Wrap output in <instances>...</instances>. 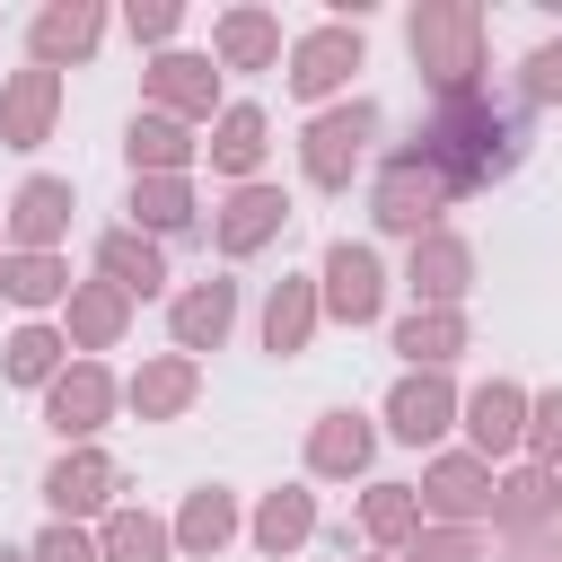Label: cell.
<instances>
[{"label":"cell","instance_id":"cell-1","mask_svg":"<svg viewBox=\"0 0 562 562\" xmlns=\"http://www.w3.org/2000/svg\"><path fill=\"white\" fill-rule=\"evenodd\" d=\"M439 176H448V193H483L492 176H509L518 158H527V114L518 105H501V97H439V114L422 123V140H413Z\"/></svg>","mask_w":562,"mask_h":562},{"label":"cell","instance_id":"cell-2","mask_svg":"<svg viewBox=\"0 0 562 562\" xmlns=\"http://www.w3.org/2000/svg\"><path fill=\"white\" fill-rule=\"evenodd\" d=\"M413 70L430 79V97H474L483 88V9L474 0H422L404 18Z\"/></svg>","mask_w":562,"mask_h":562},{"label":"cell","instance_id":"cell-3","mask_svg":"<svg viewBox=\"0 0 562 562\" xmlns=\"http://www.w3.org/2000/svg\"><path fill=\"white\" fill-rule=\"evenodd\" d=\"M448 202H457V193H448V176H439V167H430L422 149H395V158L378 167V193H369V220H378L386 237H430Z\"/></svg>","mask_w":562,"mask_h":562},{"label":"cell","instance_id":"cell-4","mask_svg":"<svg viewBox=\"0 0 562 562\" xmlns=\"http://www.w3.org/2000/svg\"><path fill=\"white\" fill-rule=\"evenodd\" d=\"M369 140H378V105H369V97L325 105V114L299 132V167H307V184H316V193H342L351 167L369 158Z\"/></svg>","mask_w":562,"mask_h":562},{"label":"cell","instance_id":"cell-5","mask_svg":"<svg viewBox=\"0 0 562 562\" xmlns=\"http://www.w3.org/2000/svg\"><path fill=\"white\" fill-rule=\"evenodd\" d=\"M316 307L342 316V325H378V307H386V263H378V246L334 237V246H325V272H316Z\"/></svg>","mask_w":562,"mask_h":562},{"label":"cell","instance_id":"cell-6","mask_svg":"<svg viewBox=\"0 0 562 562\" xmlns=\"http://www.w3.org/2000/svg\"><path fill=\"white\" fill-rule=\"evenodd\" d=\"M413 501H422V518H439V527H483V518H492V465H483L474 448H448V457H430V474L413 483Z\"/></svg>","mask_w":562,"mask_h":562},{"label":"cell","instance_id":"cell-7","mask_svg":"<svg viewBox=\"0 0 562 562\" xmlns=\"http://www.w3.org/2000/svg\"><path fill=\"white\" fill-rule=\"evenodd\" d=\"M114 404H123V386H114V369H105V360H70V369L44 386V422H53L61 439H79V448L114 422Z\"/></svg>","mask_w":562,"mask_h":562},{"label":"cell","instance_id":"cell-8","mask_svg":"<svg viewBox=\"0 0 562 562\" xmlns=\"http://www.w3.org/2000/svg\"><path fill=\"white\" fill-rule=\"evenodd\" d=\"M114 492H123V465L105 457V448H61L53 457V474H44V501H53V518H105L114 509Z\"/></svg>","mask_w":562,"mask_h":562},{"label":"cell","instance_id":"cell-9","mask_svg":"<svg viewBox=\"0 0 562 562\" xmlns=\"http://www.w3.org/2000/svg\"><path fill=\"white\" fill-rule=\"evenodd\" d=\"M360 61H369V44H360V26H351V18L307 26V35L290 44V97H334Z\"/></svg>","mask_w":562,"mask_h":562},{"label":"cell","instance_id":"cell-10","mask_svg":"<svg viewBox=\"0 0 562 562\" xmlns=\"http://www.w3.org/2000/svg\"><path fill=\"white\" fill-rule=\"evenodd\" d=\"M281 220H290V193L255 176V184H237V193L220 202V220H211V237H220V255H228V263H246L255 246H272V237H281Z\"/></svg>","mask_w":562,"mask_h":562},{"label":"cell","instance_id":"cell-11","mask_svg":"<svg viewBox=\"0 0 562 562\" xmlns=\"http://www.w3.org/2000/svg\"><path fill=\"white\" fill-rule=\"evenodd\" d=\"M404 281H413V307H457V299L474 290V246H465L457 228H430V237H413Z\"/></svg>","mask_w":562,"mask_h":562},{"label":"cell","instance_id":"cell-12","mask_svg":"<svg viewBox=\"0 0 562 562\" xmlns=\"http://www.w3.org/2000/svg\"><path fill=\"white\" fill-rule=\"evenodd\" d=\"M448 422H457V386L439 369H404L395 395H386V430L404 448H430V439H448Z\"/></svg>","mask_w":562,"mask_h":562},{"label":"cell","instance_id":"cell-13","mask_svg":"<svg viewBox=\"0 0 562 562\" xmlns=\"http://www.w3.org/2000/svg\"><path fill=\"white\" fill-rule=\"evenodd\" d=\"M70 211H79V202H70V184H61V176H26V184H18V202L0 211V228H9V246H18V255H53V246H61V228H70Z\"/></svg>","mask_w":562,"mask_h":562},{"label":"cell","instance_id":"cell-14","mask_svg":"<svg viewBox=\"0 0 562 562\" xmlns=\"http://www.w3.org/2000/svg\"><path fill=\"white\" fill-rule=\"evenodd\" d=\"M562 518V474L553 465H509V474H492V527L501 536H536V527H553Z\"/></svg>","mask_w":562,"mask_h":562},{"label":"cell","instance_id":"cell-15","mask_svg":"<svg viewBox=\"0 0 562 562\" xmlns=\"http://www.w3.org/2000/svg\"><path fill=\"white\" fill-rule=\"evenodd\" d=\"M211 105H220V70H211V53H158V61H149V114L202 123Z\"/></svg>","mask_w":562,"mask_h":562},{"label":"cell","instance_id":"cell-16","mask_svg":"<svg viewBox=\"0 0 562 562\" xmlns=\"http://www.w3.org/2000/svg\"><path fill=\"white\" fill-rule=\"evenodd\" d=\"M457 413H465V439H474V457H483V465H492V457H509V448H527V386L492 378V386H474Z\"/></svg>","mask_w":562,"mask_h":562},{"label":"cell","instance_id":"cell-17","mask_svg":"<svg viewBox=\"0 0 562 562\" xmlns=\"http://www.w3.org/2000/svg\"><path fill=\"white\" fill-rule=\"evenodd\" d=\"M53 114H61V70H9V88H0V140L9 149H35L44 132H53Z\"/></svg>","mask_w":562,"mask_h":562},{"label":"cell","instance_id":"cell-18","mask_svg":"<svg viewBox=\"0 0 562 562\" xmlns=\"http://www.w3.org/2000/svg\"><path fill=\"white\" fill-rule=\"evenodd\" d=\"M228 325H237V281H193V290H176V307H167V334H176L184 360H193V351H220Z\"/></svg>","mask_w":562,"mask_h":562},{"label":"cell","instance_id":"cell-19","mask_svg":"<svg viewBox=\"0 0 562 562\" xmlns=\"http://www.w3.org/2000/svg\"><path fill=\"white\" fill-rule=\"evenodd\" d=\"M97 35H105V9H97V0H53V9H35V70L88 61Z\"/></svg>","mask_w":562,"mask_h":562},{"label":"cell","instance_id":"cell-20","mask_svg":"<svg viewBox=\"0 0 562 562\" xmlns=\"http://www.w3.org/2000/svg\"><path fill=\"white\" fill-rule=\"evenodd\" d=\"M193 395H202V369H193L184 351H158V360H140V378L123 386V404H132L140 422H176Z\"/></svg>","mask_w":562,"mask_h":562},{"label":"cell","instance_id":"cell-21","mask_svg":"<svg viewBox=\"0 0 562 562\" xmlns=\"http://www.w3.org/2000/svg\"><path fill=\"white\" fill-rule=\"evenodd\" d=\"M369 457H378V430H369L360 413H325V422L307 430V474H325V483L369 474Z\"/></svg>","mask_w":562,"mask_h":562},{"label":"cell","instance_id":"cell-22","mask_svg":"<svg viewBox=\"0 0 562 562\" xmlns=\"http://www.w3.org/2000/svg\"><path fill=\"white\" fill-rule=\"evenodd\" d=\"M97 281H114L123 299H149V290L167 281L158 237H140V228H105V237H97Z\"/></svg>","mask_w":562,"mask_h":562},{"label":"cell","instance_id":"cell-23","mask_svg":"<svg viewBox=\"0 0 562 562\" xmlns=\"http://www.w3.org/2000/svg\"><path fill=\"white\" fill-rule=\"evenodd\" d=\"M211 53H220V70H272L281 61V18L272 9H228L211 26Z\"/></svg>","mask_w":562,"mask_h":562},{"label":"cell","instance_id":"cell-24","mask_svg":"<svg viewBox=\"0 0 562 562\" xmlns=\"http://www.w3.org/2000/svg\"><path fill=\"white\" fill-rule=\"evenodd\" d=\"M193 132L176 123V114H132V132H123V158H132V176H184L193 167Z\"/></svg>","mask_w":562,"mask_h":562},{"label":"cell","instance_id":"cell-25","mask_svg":"<svg viewBox=\"0 0 562 562\" xmlns=\"http://www.w3.org/2000/svg\"><path fill=\"white\" fill-rule=\"evenodd\" d=\"M132 325V299L114 281H70V351H114Z\"/></svg>","mask_w":562,"mask_h":562},{"label":"cell","instance_id":"cell-26","mask_svg":"<svg viewBox=\"0 0 562 562\" xmlns=\"http://www.w3.org/2000/svg\"><path fill=\"white\" fill-rule=\"evenodd\" d=\"M193 220H202V202L184 176H132V228L140 237H184Z\"/></svg>","mask_w":562,"mask_h":562},{"label":"cell","instance_id":"cell-27","mask_svg":"<svg viewBox=\"0 0 562 562\" xmlns=\"http://www.w3.org/2000/svg\"><path fill=\"white\" fill-rule=\"evenodd\" d=\"M263 105H220V123H211V167L220 176H237V184H255V167H263Z\"/></svg>","mask_w":562,"mask_h":562},{"label":"cell","instance_id":"cell-28","mask_svg":"<svg viewBox=\"0 0 562 562\" xmlns=\"http://www.w3.org/2000/svg\"><path fill=\"white\" fill-rule=\"evenodd\" d=\"M316 316H325V307H316V281H290V272H281V281H272V299H263V351H281V360H290V351H307Z\"/></svg>","mask_w":562,"mask_h":562},{"label":"cell","instance_id":"cell-29","mask_svg":"<svg viewBox=\"0 0 562 562\" xmlns=\"http://www.w3.org/2000/svg\"><path fill=\"white\" fill-rule=\"evenodd\" d=\"M395 351H404L413 369H439V378H448V360L465 351V316H457V307H413V316L395 325Z\"/></svg>","mask_w":562,"mask_h":562},{"label":"cell","instance_id":"cell-30","mask_svg":"<svg viewBox=\"0 0 562 562\" xmlns=\"http://www.w3.org/2000/svg\"><path fill=\"white\" fill-rule=\"evenodd\" d=\"M307 536H316V492L281 483V492L255 501V544H263V553H299Z\"/></svg>","mask_w":562,"mask_h":562},{"label":"cell","instance_id":"cell-31","mask_svg":"<svg viewBox=\"0 0 562 562\" xmlns=\"http://www.w3.org/2000/svg\"><path fill=\"white\" fill-rule=\"evenodd\" d=\"M184 553H220L228 536H237V492H220V483H202V492H184V509H176V527H167Z\"/></svg>","mask_w":562,"mask_h":562},{"label":"cell","instance_id":"cell-32","mask_svg":"<svg viewBox=\"0 0 562 562\" xmlns=\"http://www.w3.org/2000/svg\"><path fill=\"white\" fill-rule=\"evenodd\" d=\"M167 527L149 518V509H105V527H97V562H167Z\"/></svg>","mask_w":562,"mask_h":562},{"label":"cell","instance_id":"cell-33","mask_svg":"<svg viewBox=\"0 0 562 562\" xmlns=\"http://www.w3.org/2000/svg\"><path fill=\"white\" fill-rule=\"evenodd\" d=\"M0 299L53 307V299H70V263L61 255H0Z\"/></svg>","mask_w":562,"mask_h":562},{"label":"cell","instance_id":"cell-34","mask_svg":"<svg viewBox=\"0 0 562 562\" xmlns=\"http://www.w3.org/2000/svg\"><path fill=\"white\" fill-rule=\"evenodd\" d=\"M360 536H369V544H413V536H422V501H413V483H369V501H360Z\"/></svg>","mask_w":562,"mask_h":562},{"label":"cell","instance_id":"cell-35","mask_svg":"<svg viewBox=\"0 0 562 562\" xmlns=\"http://www.w3.org/2000/svg\"><path fill=\"white\" fill-rule=\"evenodd\" d=\"M70 369V334H53V325H18L9 334V378L18 386H53Z\"/></svg>","mask_w":562,"mask_h":562},{"label":"cell","instance_id":"cell-36","mask_svg":"<svg viewBox=\"0 0 562 562\" xmlns=\"http://www.w3.org/2000/svg\"><path fill=\"white\" fill-rule=\"evenodd\" d=\"M527 448H536L527 465H553L562 474V386L553 395H527Z\"/></svg>","mask_w":562,"mask_h":562},{"label":"cell","instance_id":"cell-37","mask_svg":"<svg viewBox=\"0 0 562 562\" xmlns=\"http://www.w3.org/2000/svg\"><path fill=\"white\" fill-rule=\"evenodd\" d=\"M404 562H483V536L474 527H422L404 544Z\"/></svg>","mask_w":562,"mask_h":562},{"label":"cell","instance_id":"cell-38","mask_svg":"<svg viewBox=\"0 0 562 562\" xmlns=\"http://www.w3.org/2000/svg\"><path fill=\"white\" fill-rule=\"evenodd\" d=\"M26 562H97V536H88V527H70V518H53V527L26 544Z\"/></svg>","mask_w":562,"mask_h":562},{"label":"cell","instance_id":"cell-39","mask_svg":"<svg viewBox=\"0 0 562 562\" xmlns=\"http://www.w3.org/2000/svg\"><path fill=\"white\" fill-rule=\"evenodd\" d=\"M518 88H527L536 105H562V44H536V53L518 61Z\"/></svg>","mask_w":562,"mask_h":562},{"label":"cell","instance_id":"cell-40","mask_svg":"<svg viewBox=\"0 0 562 562\" xmlns=\"http://www.w3.org/2000/svg\"><path fill=\"white\" fill-rule=\"evenodd\" d=\"M123 26H132L140 44H176V26H184V9H176V0H132V9H123Z\"/></svg>","mask_w":562,"mask_h":562},{"label":"cell","instance_id":"cell-41","mask_svg":"<svg viewBox=\"0 0 562 562\" xmlns=\"http://www.w3.org/2000/svg\"><path fill=\"white\" fill-rule=\"evenodd\" d=\"M509 562H562V536L536 527V536H509Z\"/></svg>","mask_w":562,"mask_h":562},{"label":"cell","instance_id":"cell-42","mask_svg":"<svg viewBox=\"0 0 562 562\" xmlns=\"http://www.w3.org/2000/svg\"><path fill=\"white\" fill-rule=\"evenodd\" d=\"M0 562H26V553H0Z\"/></svg>","mask_w":562,"mask_h":562},{"label":"cell","instance_id":"cell-43","mask_svg":"<svg viewBox=\"0 0 562 562\" xmlns=\"http://www.w3.org/2000/svg\"><path fill=\"white\" fill-rule=\"evenodd\" d=\"M0 255H9V228H0Z\"/></svg>","mask_w":562,"mask_h":562}]
</instances>
